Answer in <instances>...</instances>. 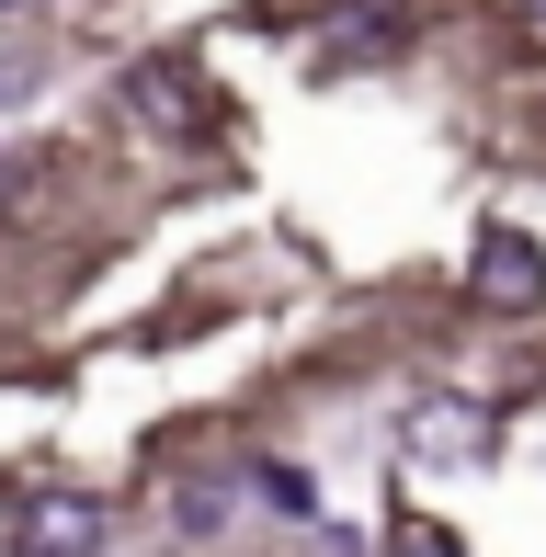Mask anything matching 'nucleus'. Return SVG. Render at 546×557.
Returning a JSON list of instances; mask_svg holds the SVG:
<instances>
[{
  "label": "nucleus",
  "instance_id": "nucleus-2",
  "mask_svg": "<svg viewBox=\"0 0 546 557\" xmlns=\"http://www.w3.org/2000/svg\"><path fill=\"white\" fill-rule=\"evenodd\" d=\"M103 535H114V512L91 490H58L23 512V557H103Z\"/></svg>",
  "mask_w": 546,
  "mask_h": 557
},
{
  "label": "nucleus",
  "instance_id": "nucleus-7",
  "mask_svg": "<svg viewBox=\"0 0 546 557\" xmlns=\"http://www.w3.org/2000/svg\"><path fill=\"white\" fill-rule=\"evenodd\" d=\"M0 12H12V0H0Z\"/></svg>",
  "mask_w": 546,
  "mask_h": 557
},
{
  "label": "nucleus",
  "instance_id": "nucleus-5",
  "mask_svg": "<svg viewBox=\"0 0 546 557\" xmlns=\"http://www.w3.org/2000/svg\"><path fill=\"white\" fill-rule=\"evenodd\" d=\"M216 512H228V490H216V478H194V490H171V523H183V535H216Z\"/></svg>",
  "mask_w": 546,
  "mask_h": 557
},
{
  "label": "nucleus",
  "instance_id": "nucleus-1",
  "mask_svg": "<svg viewBox=\"0 0 546 557\" xmlns=\"http://www.w3.org/2000/svg\"><path fill=\"white\" fill-rule=\"evenodd\" d=\"M467 285H479V308L535 319V308H546V250L524 239V227H489V239H479V262H467Z\"/></svg>",
  "mask_w": 546,
  "mask_h": 557
},
{
  "label": "nucleus",
  "instance_id": "nucleus-6",
  "mask_svg": "<svg viewBox=\"0 0 546 557\" xmlns=\"http://www.w3.org/2000/svg\"><path fill=\"white\" fill-rule=\"evenodd\" d=\"M399 557H467V546L444 535V523H410V535H399Z\"/></svg>",
  "mask_w": 546,
  "mask_h": 557
},
{
  "label": "nucleus",
  "instance_id": "nucleus-8",
  "mask_svg": "<svg viewBox=\"0 0 546 557\" xmlns=\"http://www.w3.org/2000/svg\"><path fill=\"white\" fill-rule=\"evenodd\" d=\"M535 12H546V0H535Z\"/></svg>",
  "mask_w": 546,
  "mask_h": 557
},
{
  "label": "nucleus",
  "instance_id": "nucleus-3",
  "mask_svg": "<svg viewBox=\"0 0 546 557\" xmlns=\"http://www.w3.org/2000/svg\"><path fill=\"white\" fill-rule=\"evenodd\" d=\"M399 35H410L399 0H364L353 23H331V58H399Z\"/></svg>",
  "mask_w": 546,
  "mask_h": 557
},
{
  "label": "nucleus",
  "instance_id": "nucleus-4",
  "mask_svg": "<svg viewBox=\"0 0 546 557\" xmlns=\"http://www.w3.org/2000/svg\"><path fill=\"white\" fill-rule=\"evenodd\" d=\"M126 91H137V114H148V125H194V69H160V58H148Z\"/></svg>",
  "mask_w": 546,
  "mask_h": 557
}]
</instances>
